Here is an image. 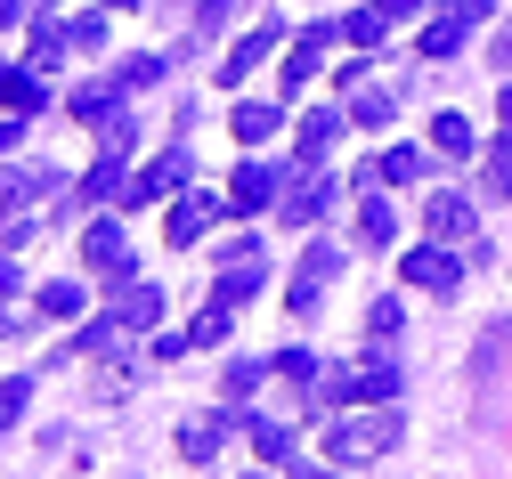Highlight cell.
Returning <instances> with one entry per match:
<instances>
[{
  "instance_id": "11",
  "label": "cell",
  "mask_w": 512,
  "mask_h": 479,
  "mask_svg": "<svg viewBox=\"0 0 512 479\" xmlns=\"http://www.w3.org/2000/svg\"><path fill=\"white\" fill-rule=\"evenodd\" d=\"M41 195H57V171L49 163H25V171H0V228H9L25 203H41Z\"/></svg>"
},
{
  "instance_id": "3",
  "label": "cell",
  "mask_w": 512,
  "mask_h": 479,
  "mask_svg": "<svg viewBox=\"0 0 512 479\" xmlns=\"http://www.w3.org/2000/svg\"><path fill=\"white\" fill-rule=\"evenodd\" d=\"M334 268H342V244H309L301 268H293V285H285V309H293V317H317V309H326Z\"/></svg>"
},
{
  "instance_id": "16",
  "label": "cell",
  "mask_w": 512,
  "mask_h": 479,
  "mask_svg": "<svg viewBox=\"0 0 512 479\" xmlns=\"http://www.w3.org/2000/svg\"><path fill=\"white\" fill-rule=\"evenodd\" d=\"M220 447H228V415H187L179 423V455L187 463H212Z\"/></svg>"
},
{
  "instance_id": "19",
  "label": "cell",
  "mask_w": 512,
  "mask_h": 479,
  "mask_svg": "<svg viewBox=\"0 0 512 479\" xmlns=\"http://www.w3.org/2000/svg\"><path fill=\"white\" fill-rule=\"evenodd\" d=\"M464 33H472V9L456 0V9H439V17L423 25V57H456V49H464Z\"/></svg>"
},
{
  "instance_id": "45",
  "label": "cell",
  "mask_w": 512,
  "mask_h": 479,
  "mask_svg": "<svg viewBox=\"0 0 512 479\" xmlns=\"http://www.w3.org/2000/svg\"><path fill=\"white\" fill-rule=\"evenodd\" d=\"M114 9H131V0H114Z\"/></svg>"
},
{
  "instance_id": "28",
  "label": "cell",
  "mask_w": 512,
  "mask_h": 479,
  "mask_svg": "<svg viewBox=\"0 0 512 479\" xmlns=\"http://www.w3.org/2000/svg\"><path fill=\"white\" fill-rule=\"evenodd\" d=\"M25 406H33V382L9 374V382H0V431H17V423H25Z\"/></svg>"
},
{
  "instance_id": "4",
  "label": "cell",
  "mask_w": 512,
  "mask_h": 479,
  "mask_svg": "<svg viewBox=\"0 0 512 479\" xmlns=\"http://www.w3.org/2000/svg\"><path fill=\"white\" fill-rule=\"evenodd\" d=\"M261 277H269V260H261V244H252V236H236L228 252H220V277H212V301H252V293H261Z\"/></svg>"
},
{
  "instance_id": "30",
  "label": "cell",
  "mask_w": 512,
  "mask_h": 479,
  "mask_svg": "<svg viewBox=\"0 0 512 479\" xmlns=\"http://www.w3.org/2000/svg\"><path fill=\"white\" fill-rule=\"evenodd\" d=\"M269 374H277L269 358H236V366H228V398H252V390H261Z\"/></svg>"
},
{
  "instance_id": "25",
  "label": "cell",
  "mask_w": 512,
  "mask_h": 479,
  "mask_svg": "<svg viewBox=\"0 0 512 479\" xmlns=\"http://www.w3.org/2000/svg\"><path fill=\"white\" fill-rule=\"evenodd\" d=\"M33 301H41V317H57V325H66V317H82V309H90V293H82V285H66V277H57V285H41Z\"/></svg>"
},
{
  "instance_id": "20",
  "label": "cell",
  "mask_w": 512,
  "mask_h": 479,
  "mask_svg": "<svg viewBox=\"0 0 512 479\" xmlns=\"http://www.w3.org/2000/svg\"><path fill=\"white\" fill-rule=\"evenodd\" d=\"M342 139V114L334 106H317V114H301V139H293V155L301 163H326V147Z\"/></svg>"
},
{
  "instance_id": "15",
  "label": "cell",
  "mask_w": 512,
  "mask_h": 479,
  "mask_svg": "<svg viewBox=\"0 0 512 479\" xmlns=\"http://www.w3.org/2000/svg\"><path fill=\"white\" fill-rule=\"evenodd\" d=\"M277 41H285V33H277V25H252V33H244V41H236V49H228V57H220V82H228V90H236V82H244V74H252V65H261V57H269V49H277Z\"/></svg>"
},
{
  "instance_id": "1",
  "label": "cell",
  "mask_w": 512,
  "mask_h": 479,
  "mask_svg": "<svg viewBox=\"0 0 512 479\" xmlns=\"http://www.w3.org/2000/svg\"><path fill=\"white\" fill-rule=\"evenodd\" d=\"M399 406H342V423L326 431V455L342 463V471H358V463H382L399 447Z\"/></svg>"
},
{
  "instance_id": "43",
  "label": "cell",
  "mask_w": 512,
  "mask_h": 479,
  "mask_svg": "<svg viewBox=\"0 0 512 479\" xmlns=\"http://www.w3.org/2000/svg\"><path fill=\"white\" fill-rule=\"evenodd\" d=\"M0 293H17V260H0Z\"/></svg>"
},
{
  "instance_id": "29",
  "label": "cell",
  "mask_w": 512,
  "mask_h": 479,
  "mask_svg": "<svg viewBox=\"0 0 512 479\" xmlns=\"http://www.w3.org/2000/svg\"><path fill=\"white\" fill-rule=\"evenodd\" d=\"M57 57H66V25H41V33H33V49H25V65H33V74H49Z\"/></svg>"
},
{
  "instance_id": "18",
  "label": "cell",
  "mask_w": 512,
  "mask_h": 479,
  "mask_svg": "<svg viewBox=\"0 0 512 479\" xmlns=\"http://www.w3.org/2000/svg\"><path fill=\"white\" fill-rule=\"evenodd\" d=\"M326 41H342V25H309V33H301V49L285 57V90H301L317 65H326Z\"/></svg>"
},
{
  "instance_id": "9",
  "label": "cell",
  "mask_w": 512,
  "mask_h": 479,
  "mask_svg": "<svg viewBox=\"0 0 512 479\" xmlns=\"http://www.w3.org/2000/svg\"><path fill=\"white\" fill-rule=\"evenodd\" d=\"M277 195H285V171H277V163H236V179H228V212H269Z\"/></svg>"
},
{
  "instance_id": "6",
  "label": "cell",
  "mask_w": 512,
  "mask_h": 479,
  "mask_svg": "<svg viewBox=\"0 0 512 479\" xmlns=\"http://www.w3.org/2000/svg\"><path fill=\"white\" fill-rule=\"evenodd\" d=\"M407 285L447 301V293L464 285V260H456V244H415V252H407Z\"/></svg>"
},
{
  "instance_id": "37",
  "label": "cell",
  "mask_w": 512,
  "mask_h": 479,
  "mask_svg": "<svg viewBox=\"0 0 512 479\" xmlns=\"http://www.w3.org/2000/svg\"><path fill=\"white\" fill-rule=\"evenodd\" d=\"M114 82H122V90H147V82H163V57H131Z\"/></svg>"
},
{
  "instance_id": "13",
  "label": "cell",
  "mask_w": 512,
  "mask_h": 479,
  "mask_svg": "<svg viewBox=\"0 0 512 479\" xmlns=\"http://www.w3.org/2000/svg\"><path fill=\"white\" fill-rule=\"evenodd\" d=\"M472 228H480V220H472L464 195H431V203H423V236H439V244H472Z\"/></svg>"
},
{
  "instance_id": "12",
  "label": "cell",
  "mask_w": 512,
  "mask_h": 479,
  "mask_svg": "<svg viewBox=\"0 0 512 479\" xmlns=\"http://www.w3.org/2000/svg\"><path fill=\"white\" fill-rule=\"evenodd\" d=\"M220 220V195H187L179 187V203H171V220H163V244H204V228Z\"/></svg>"
},
{
  "instance_id": "23",
  "label": "cell",
  "mask_w": 512,
  "mask_h": 479,
  "mask_svg": "<svg viewBox=\"0 0 512 479\" xmlns=\"http://www.w3.org/2000/svg\"><path fill=\"white\" fill-rule=\"evenodd\" d=\"M391 236H399V220H391V203H382V195H358V244H366V252H382Z\"/></svg>"
},
{
  "instance_id": "40",
  "label": "cell",
  "mask_w": 512,
  "mask_h": 479,
  "mask_svg": "<svg viewBox=\"0 0 512 479\" xmlns=\"http://www.w3.org/2000/svg\"><path fill=\"white\" fill-rule=\"evenodd\" d=\"M488 57H496V65H504V74H512V25L496 33V49H488Z\"/></svg>"
},
{
  "instance_id": "38",
  "label": "cell",
  "mask_w": 512,
  "mask_h": 479,
  "mask_svg": "<svg viewBox=\"0 0 512 479\" xmlns=\"http://www.w3.org/2000/svg\"><path fill=\"white\" fill-rule=\"evenodd\" d=\"M98 41H106V17H98V9H90V17H74V25H66V49H98Z\"/></svg>"
},
{
  "instance_id": "24",
  "label": "cell",
  "mask_w": 512,
  "mask_h": 479,
  "mask_svg": "<svg viewBox=\"0 0 512 479\" xmlns=\"http://www.w3.org/2000/svg\"><path fill=\"white\" fill-rule=\"evenodd\" d=\"M228 122H236V139H244V147H261L269 130H285V98H277V106H236Z\"/></svg>"
},
{
  "instance_id": "17",
  "label": "cell",
  "mask_w": 512,
  "mask_h": 479,
  "mask_svg": "<svg viewBox=\"0 0 512 479\" xmlns=\"http://www.w3.org/2000/svg\"><path fill=\"white\" fill-rule=\"evenodd\" d=\"M342 114H350V122H366V130H382L399 106H391V90H374V82H350V74H342Z\"/></svg>"
},
{
  "instance_id": "44",
  "label": "cell",
  "mask_w": 512,
  "mask_h": 479,
  "mask_svg": "<svg viewBox=\"0 0 512 479\" xmlns=\"http://www.w3.org/2000/svg\"><path fill=\"white\" fill-rule=\"evenodd\" d=\"M464 9H472V25H480V17H488V9H496V0H464Z\"/></svg>"
},
{
  "instance_id": "21",
  "label": "cell",
  "mask_w": 512,
  "mask_h": 479,
  "mask_svg": "<svg viewBox=\"0 0 512 479\" xmlns=\"http://www.w3.org/2000/svg\"><path fill=\"white\" fill-rule=\"evenodd\" d=\"M423 171H431V155H423V147H391V155H374V163H366V187H374V179H391V187H415Z\"/></svg>"
},
{
  "instance_id": "10",
  "label": "cell",
  "mask_w": 512,
  "mask_h": 479,
  "mask_svg": "<svg viewBox=\"0 0 512 479\" xmlns=\"http://www.w3.org/2000/svg\"><path fill=\"white\" fill-rule=\"evenodd\" d=\"M82 260L98 268V277L122 285V277H131V236H122L114 220H90V228H82Z\"/></svg>"
},
{
  "instance_id": "35",
  "label": "cell",
  "mask_w": 512,
  "mask_h": 479,
  "mask_svg": "<svg viewBox=\"0 0 512 479\" xmlns=\"http://www.w3.org/2000/svg\"><path fill=\"white\" fill-rule=\"evenodd\" d=\"M488 187L512 203V139H496V147H488Z\"/></svg>"
},
{
  "instance_id": "22",
  "label": "cell",
  "mask_w": 512,
  "mask_h": 479,
  "mask_svg": "<svg viewBox=\"0 0 512 479\" xmlns=\"http://www.w3.org/2000/svg\"><path fill=\"white\" fill-rule=\"evenodd\" d=\"M0 106L9 114H41V74L33 65H0Z\"/></svg>"
},
{
  "instance_id": "32",
  "label": "cell",
  "mask_w": 512,
  "mask_h": 479,
  "mask_svg": "<svg viewBox=\"0 0 512 479\" xmlns=\"http://www.w3.org/2000/svg\"><path fill=\"white\" fill-rule=\"evenodd\" d=\"M269 366H277V374H285L293 390H317V358H309V350H277Z\"/></svg>"
},
{
  "instance_id": "5",
  "label": "cell",
  "mask_w": 512,
  "mask_h": 479,
  "mask_svg": "<svg viewBox=\"0 0 512 479\" xmlns=\"http://www.w3.org/2000/svg\"><path fill=\"white\" fill-rule=\"evenodd\" d=\"M326 203H334V179L317 171V163H293V179H285V195H277V220H285V228H309Z\"/></svg>"
},
{
  "instance_id": "31",
  "label": "cell",
  "mask_w": 512,
  "mask_h": 479,
  "mask_svg": "<svg viewBox=\"0 0 512 479\" xmlns=\"http://www.w3.org/2000/svg\"><path fill=\"white\" fill-rule=\"evenodd\" d=\"M252 447H261V463H293V431L285 423H252Z\"/></svg>"
},
{
  "instance_id": "14",
  "label": "cell",
  "mask_w": 512,
  "mask_h": 479,
  "mask_svg": "<svg viewBox=\"0 0 512 479\" xmlns=\"http://www.w3.org/2000/svg\"><path fill=\"white\" fill-rule=\"evenodd\" d=\"M163 317V285H139V277H122V293H114V325L122 333H147Z\"/></svg>"
},
{
  "instance_id": "8",
  "label": "cell",
  "mask_w": 512,
  "mask_h": 479,
  "mask_svg": "<svg viewBox=\"0 0 512 479\" xmlns=\"http://www.w3.org/2000/svg\"><path fill=\"white\" fill-rule=\"evenodd\" d=\"M187 171H196V163H187V147H163L139 179H122V203H155V195H179L187 187Z\"/></svg>"
},
{
  "instance_id": "42",
  "label": "cell",
  "mask_w": 512,
  "mask_h": 479,
  "mask_svg": "<svg viewBox=\"0 0 512 479\" xmlns=\"http://www.w3.org/2000/svg\"><path fill=\"white\" fill-rule=\"evenodd\" d=\"M17 17H25V0H0V33H9Z\"/></svg>"
},
{
  "instance_id": "27",
  "label": "cell",
  "mask_w": 512,
  "mask_h": 479,
  "mask_svg": "<svg viewBox=\"0 0 512 479\" xmlns=\"http://www.w3.org/2000/svg\"><path fill=\"white\" fill-rule=\"evenodd\" d=\"M431 155H472V122L464 114H439L431 122Z\"/></svg>"
},
{
  "instance_id": "41",
  "label": "cell",
  "mask_w": 512,
  "mask_h": 479,
  "mask_svg": "<svg viewBox=\"0 0 512 479\" xmlns=\"http://www.w3.org/2000/svg\"><path fill=\"white\" fill-rule=\"evenodd\" d=\"M17 130H25V114H9V122H0V155H9V147H17Z\"/></svg>"
},
{
  "instance_id": "46",
  "label": "cell",
  "mask_w": 512,
  "mask_h": 479,
  "mask_svg": "<svg viewBox=\"0 0 512 479\" xmlns=\"http://www.w3.org/2000/svg\"><path fill=\"white\" fill-rule=\"evenodd\" d=\"M49 9H57V0H49Z\"/></svg>"
},
{
  "instance_id": "39",
  "label": "cell",
  "mask_w": 512,
  "mask_h": 479,
  "mask_svg": "<svg viewBox=\"0 0 512 479\" xmlns=\"http://www.w3.org/2000/svg\"><path fill=\"white\" fill-rule=\"evenodd\" d=\"M496 139H512V90H496Z\"/></svg>"
},
{
  "instance_id": "33",
  "label": "cell",
  "mask_w": 512,
  "mask_h": 479,
  "mask_svg": "<svg viewBox=\"0 0 512 479\" xmlns=\"http://www.w3.org/2000/svg\"><path fill=\"white\" fill-rule=\"evenodd\" d=\"M228 325H236V309H228V301H212L196 325H187V341H228Z\"/></svg>"
},
{
  "instance_id": "34",
  "label": "cell",
  "mask_w": 512,
  "mask_h": 479,
  "mask_svg": "<svg viewBox=\"0 0 512 479\" xmlns=\"http://www.w3.org/2000/svg\"><path fill=\"white\" fill-rule=\"evenodd\" d=\"M66 114H74V122H90V130H98V122H106V114H114V90H74V106H66Z\"/></svg>"
},
{
  "instance_id": "26",
  "label": "cell",
  "mask_w": 512,
  "mask_h": 479,
  "mask_svg": "<svg viewBox=\"0 0 512 479\" xmlns=\"http://www.w3.org/2000/svg\"><path fill=\"white\" fill-rule=\"evenodd\" d=\"M82 203H122V155H98V171L82 179Z\"/></svg>"
},
{
  "instance_id": "36",
  "label": "cell",
  "mask_w": 512,
  "mask_h": 479,
  "mask_svg": "<svg viewBox=\"0 0 512 479\" xmlns=\"http://www.w3.org/2000/svg\"><path fill=\"white\" fill-rule=\"evenodd\" d=\"M399 325H407V309H399V301H374V309H366V333H374V341H391Z\"/></svg>"
},
{
  "instance_id": "2",
  "label": "cell",
  "mask_w": 512,
  "mask_h": 479,
  "mask_svg": "<svg viewBox=\"0 0 512 479\" xmlns=\"http://www.w3.org/2000/svg\"><path fill=\"white\" fill-rule=\"evenodd\" d=\"M317 398H334V406H391L399 398V358H358L350 374H326L317 382Z\"/></svg>"
},
{
  "instance_id": "7",
  "label": "cell",
  "mask_w": 512,
  "mask_h": 479,
  "mask_svg": "<svg viewBox=\"0 0 512 479\" xmlns=\"http://www.w3.org/2000/svg\"><path fill=\"white\" fill-rule=\"evenodd\" d=\"M415 9H423V0H366V9L342 25V41H350V49H382V41H391Z\"/></svg>"
}]
</instances>
